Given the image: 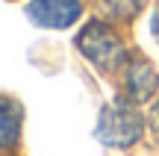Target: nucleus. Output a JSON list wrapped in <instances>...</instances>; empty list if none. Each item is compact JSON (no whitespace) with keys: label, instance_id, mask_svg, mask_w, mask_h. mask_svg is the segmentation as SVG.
<instances>
[{"label":"nucleus","instance_id":"5","mask_svg":"<svg viewBox=\"0 0 159 156\" xmlns=\"http://www.w3.org/2000/svg\"><path fill=\"white\" fill-rule=\"evenodd\" d=\"M24 106L9 94H0V150H12L21 141Z\"/></svg>","mask_w":159,"mask_h":156},{"label":"nucleus","instance_id":"8","mask_svg":"<svg viewBox=\"0 0 159 156\" xmlns=\"http://www.w3.org/2000/svg\"><path fill=\"white\" fill-rule=\"evenodd\" d=\"M150 33H153V38L159 41V9L153 12V18H150Z\"/></svg>","mask_w":159,"mask_h":156},{"label":"nucleus","instance_id":"1","mask_svg":"<svg viewBox=\"0 0 159 156\" xmlns=\"http://www.w3.org/2000/svg\"><path fill=\"white\" fill-rule=\"evenodd\" d=\"M144 133V115L139 112V103H133L130 97H118L112 103H106L97 115L94 124V139L106 147H133Z\"/></svg>","mask_w":159,"mask_h":156},{"label":"nucleus","instance_id":"3","mask_svg":"<svg viewBox=\"0 0 159 156\" xmlns=\"http://www.w3.org/2000/svg\"><path fill=\"white\" fill-rule=\"evenodd\" d=\"M27 18L44 29H68L83 18V0H30Z\"/></svg>","mask_w":159,"mask_h":156},{"label":"nucleus","instance_id":"4","mask_svg":"<svg viewBox=\"0 0 159 156\" xmlns=\"http://www.w3.org/2000/svg\"><path fill=\"white\" fill-rule=\"evenodd\" d=\"M124 91L133 103H150L159 94V74L144 56H130L124 68Z\"/></svg>","mask_w":159,"mask_h":156},{"label":"nucleus","instance_id":"7","mask_svg":"<svg viewBox=\"0 0 159 156\" xmlns=\"http://www.w3.org/2000/svg\"><path fill=\"white\" fill-rule=\"evenodd\" d=\"M148 124H150V133H153V139L159 141V100H153V106H150Z\"/></svg>","mask_w":159,"mask_h":156},{"label":"nucleus","instance_id":"2","mask_svg":"<svg viewBox=\"0 0 159 156\" xmlns=\"http://www.w3.org/2000/svg\"><path fill=\"white\" fill-rule=\"evenodd\" d=\"M77 50L94 65L103 74H112V71H121L127 65V44L118 33H115L112 24L106 21H91L80 29L77 35Z\"/></svg>","mask_w":159,"mask_h":156},{"label":"nucleus","instance_id":"6","mask_svg":"<svg viewBox=\"0 0 159 156\" xmlns=\"http://www.w3.org/2000/svg\"><path fill=\"white\" fill-rule=\"evenodd\" d=\"M100 12L112 21H130L139 9L144 6V0H97Z\"/></svg>","mask_w":159,"mask_h":156}]
</instances>
